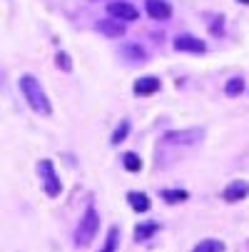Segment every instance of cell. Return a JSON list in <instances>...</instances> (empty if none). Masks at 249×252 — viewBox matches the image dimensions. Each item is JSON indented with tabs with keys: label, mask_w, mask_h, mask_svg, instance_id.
Returning a JSON list of instances; mask_svg holds the SVG:
<instances>
[{
	"label": "cell",
	"mask_w": 249,
	"mask_h": 252,
	"mask_svg": "<svg viewBox=\"0 0 249 252\" xmlns=\"http://www.w3.org/2000/svg\"><path fill=\"white\" fill-rule=\"evenodd\" d=\"M145 8H147L152 20H167L172 15V5L167 3V0H147Z\"/></svg>",
	"instance_id": "30bf717a"
},
{
	"label": "cell",
	"mask_w": 249,
	"mask_h": 252,
	"mask_svg": "<svg viewBox=\"0 0 249 252\" xmlns=\"http://www.w3.org/2000/svg\"><path fill=\"white\" fill-rule=\"evenodd\" d=\"M108 13L110 18H117V20H137L139 13L132 3H127V0H112V3L108 5Z\"/></svg>",
	"instance_id": "5b68a950"
},
{
	"label": "cell",
	"mask_w": 249,
	"mask_h": 252,
	"mask_svg": "<svg viewBox=\"0 0 249 252\" xmlns=\"http://www.w3.org/2000/svg\"><path fill=\"white\" fill-rule=\"evenodd\" d=\"M57 67L60 70H65V73H70V70H73V60H70V55L67 53H57Z\"/></svg>",
	"instance_id": "ffe728a7"
},
{
	"label": "cell",
	"mask_w": 249,
	"mask_h": 252,
	"mask_svg": "<svg viewBox=\"0 0 249 252\" xmlns=\"http://www.w3.org/2000/svg\"><path fill=\"white\" fill-rule=\"evenodd\" d=\"M239 3H242V5H249V0H239Z\"/></svg>",
	"instance_id": "44dd1931"
},
{
	"label": "cell",
	"mask_w": 249,
	"mask_h": 252,
	"mask_svg": "<svg viewBox=\"0 0 249 252\" xmlns=\"http://www.w3.org/2000/svg\"><path fill=\"white\" fill-rule=\"evenodd\" d=\"M97 30L102 35H108V38H120L125 35V20H117V18H105L97 23Z\"/></svg>",
	"instance_id": "ba28073f"
},
{
	"label": "cell",
	"mask_w": 249,
	"mask_h": 252,
	"mask_svg": "<svg viewBox=\"0 0 249 252\" xmlns=\"http://www.w3.org/2000/svg\"><path fill=\"white\" fill-rule=\"evenodd\" d=\"M38 175H40V183H43L48 197H57L60 190H62V185H60V177H57V172H55L53 160H40V165H38Z\"/></svg>",
	"instance_id": "3957f363"
},
{
	"label": "cell",
	"mask_w": 249,
	"mask_h": 252,
	"mask_svg": "<svg viewBox=\"0 0 249 252\" xmlns=\"http://www.w3.org/2000/svg\"><path fill=\"white\" fill-rule=\"evenodd\" d=\"M122 58L130 65H142L147 60V53H145V48H142L139 43H125L122 45Z\"/></svg>",
	"instance_id": "9c48e42d"
},
{
	"label": "cell",
	"mask_w": 249,
	"mask_h": 252,
	"mask_svg": "<svg viewBox=\"0 0 249 252\" xmlns=\"http://www.w3.org/2000/svg\"><path fill=\"white\" fill-rule=\"evenodd\" d=\"M204 137V130H182V132H167L165 135V145H194Z\"/></svg>",
	"instance_id": "277c9868"
},
{
	"label": "cell",
	"mask_w": 249,
	"mask_h": 252,
	"mask_svg": "<svg viewBox=\"0 0 249 252\" xmlns=\"http://www.w3.org/2000/svg\"><path fill=\"white\" fill-rule=\"evenodd\" d=\"M20 93L25 97V102L32 107L35 113H40V115H50V100L43 90V85L35 80L32 75H23L20 78Z\"/></svg>",
	"instance_id": "6da1fadb"
},
{
	"label": "cell",
	"mask_w": 249,
	"mask_h": 252,
	"mask_svg": "<svg viewBox=\"0 0 249 252\" xmlns=\"http://www.w3.org/2000/svg\"><path fill=\"white\" fill-rule=\"evenodd\" d=\"M247 195H249V183H244V180L229 183V185L224 188V192H222V197H224L227 202H239V200H244Z\"/></svg>",
	"instance_id": "52a82bcc"
},
{
	"label": "cell",
	"mask_w": 249,
	"mask_h": 252,
	"mask_svg": "<svg viewBox=\"0 0 249 252\" xmlns=\"http://www.w3.org/2000/svg\"><path fill=\"white\" fill-rule=\"evenodd\" d=\"M127 132H130V123H127V120H122V123H120V127L112 132V145H120V142L127 137Z\"/></svg>",
	"instance_id": "d6986e66"
},
{
	"label": "cell",
	"mask_w": 249,
	"mask_h": 252,
	"mask_svg": "<svg viewBox=\"0 0 249 252\" xmlns=\"http://www.w3.org/2000/svg\"><path fill=\"white\" fill-rule=\"evenodd\" d=\"M97 227H100V215H97V210L92 205H87L85 215H83L80 222H78V230H75V245H80V247L90 245L92 237H95V232H97Z\"/></svg>",
	"instance_id": "7a4b0ae2"
},
{
	"label": "cell",
	"mask_w": 249,
	"mask_h": 252,
	"mask_svg": "<svg viewBox=\"0 0 249 252\" xmlns=\"http://www.w3.org/2000/svg\"><path fill=\"white\" fill-rule=\"evenodd\" d=\"M157 230H160V222H142V225H137V230H135V240H137V242H145V240H150Z\"/></svg>",
	"instance_id": "4fadbf2b"
},
{
	"label": "cell",
	"mask_w": 249,
	"mask_h": 252,
	"mask_svg": "<svg viewBox=\"0 0 249 252\" xmlns=\"http://www.w3.org/2000/svg\"><path fill=\"white\" fill-rule=\"evenodd\" d=\"M174 50L177 53H194V55H199V53L207 50V45L199 38H192V35H180V38H174Z\"/></svg>",
	"instance_id": "8992f818"
},
{
	"label": "cell",
	"mask_w": 249,
	"mask_h": 252,
	"mask_svg": "<svg viewBox=\"0 0 249 252\" xmlns=\"http://www.w3.org/2000/svg\"><path fill=\"white\" fill-rule=\"evenodd\" d=\"M127 202L135 212H147L150 210V197L145 192H130L127 195Z\"/></svg>",
	"instance_id": "7c38bea8"
},
{
	"label": "cell",
	"mask_w": 249,
	"mask_h": 252,
	"mask_svg": "<svg viewBox=\"0 0 249 252\" xmlns=\"http://www.w3.org/2000/svg\"><path fill=\"white\" fill-rule=\"evenodd\" d=\"M190 195L185 190H162V200L169 202V205H177V202H185Z\"/></svg>",
	"instance_id": "5bb4252c"
},
{
	"label": "cell",
	"mask_w": 249,
	"mask_h": 252,
	"mask_svg": "<svg viewBox=\"0 0 249 252\" xmlns=\"http://www.w3.org/2000/svg\"><path fill=\"white\" fill-rule=\"evenodd\" d=\"M242 90H244V80H242V78H232V80L224 85V93H227L229 97H237V95H242Z\"/></svg>",
	"instance_id": "ac0fdd59"
},
{
	"label": "cell",
	"mask_w": 249,
	"mask_h": 252,
	"mask_svg": "<svg viewBox=\"0 0 249 252\" xmlns=\"http://www.w3.org/2000/svg\"><path fill=\"white\" fill-rule=\"evenodd\" d=\"M157 90H160V78H152V75L139 78L135 83V95H155Z\"/></svg>",
	"instance_id": "8fae6325"
},
{
	"label": "cell",
	"mask_w": 249,
	"mask_h": 252,
	"mask_svg": "<svg viewBox=\"0 0 249 252\" xmlns=\"http://www.w3.org/2000/svg\"><path fill=\"white\" fill-rule=\"evenodd\" d=\"M192 252H224V245H222L220 240H204V242H199Z\"/></svg>",
	"instance_id": "9a60e30c"
},
{
	"label": "cell",
	"mask_w": 249,
	"mask_h": 252,
	"mask_svg": "<svg viewBox=\"0 0 249 252\" xmlns=\"http://www.w3.org/2000/svg\"><path fill=\"white\" fill-rule=\"evenodd\" d=\"M117 242H120V230H117V227H110V232H108V240H105L102 252H115V250H117Z\"/></svg>",
	"instance_id": "e0dca14e"
},
{
	"label": "cell",
	"mask_w": 249,
	"mask_h": 252,
	"mask_svg": "<svg viewBox=\"0 0 249 252\" xmlns=\"http://www.w3.org/2000/svg\"><path fill=\"white\" fill-rule=\"evenodd\" d=\"M122 165H125V170H130V172H139V170H142V160H139V155H135V153H125Z\"/></svg>",
	"instance_id": "2e32d148"
}]
</instances>
